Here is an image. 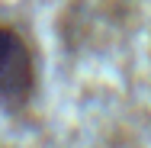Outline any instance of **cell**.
<instances>
[{"instance_id": "1", "label": "cell", "mask_w": 151, "mask_h": 148, "mask_svg": "<svg viewBox=\"0 0 151 148\" xmlns=\"http://www.w3.org/2000/svg\"><path fill=\"white\" fill-rule=\"evenodd\" d=\"M39 90V64L26 35L0 26V113H23Z\"/></svg>"}]
</instances>
